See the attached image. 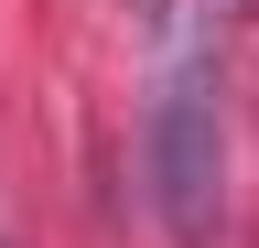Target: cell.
Wrapping results in <instances>:
<instances>
[{
	"mask_svg": "<svg viewBox=\"0 0 259 248\" xmlns=\"http://www.w3.org/2000/svg\"><path fill=\"white\" fill-rule=\"evenodd\" d=\"M205 11H238V22H248V11H259V0H205Z\"/></svg>",
	"mask_w": 259,
	"mask_h": 248,
	"instance_id": "obj_2",
	"label": "cell"
},
{
	"mask_svg": "<svg viewBox=\"0 0 259 248\" xmlns=\"http://www.w3.org/2000/svg\"><path fill=\"white\" fill-rule=\"evenodd\" d=\"M130 11H162V0H130Z\"/></svg>",
	"mask_w": 259,
	"mask_h": 248,
	"instance_id": "obj_3",
	"label": "cell"
},
{
	"mask_svg": "<svg viewBox=\"0 0 259 248\" xmlns=\"http://www.w3.org/2000/svg\"><path fill=\"white\" fill-rule=\"evenodd\" d=\"M141 173H151V216L173 248H216L227 227V130H216V76L173 65L141 119Z\"/></svg>",
	"mask_w": 259,
	"mask_h": 248,
	"instance_id": "obj_1",
	"label": "cell"
}]
</instances>
